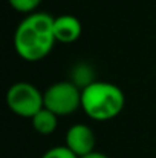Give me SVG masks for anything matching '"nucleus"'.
Masks as SVG:
<instances>
[{
    "mask_svg": "<svg viewBox=\"0 0 156 158\" xmlns=\"http://www.w3.org/2000/svg\"><path fill=\"white\" fill-rule=\"evenodd\" d=\"M54 19L48 12H32L17 26L14 48L26 61H38L49 55L55 45Z\"/></svg>",
    "mask_w": 156,
    "mask_h": 158,
    "instance_id": "obj_1",
    "label": "nucleus"
},
{
    "mask_svg": "<svg viewBox=\"0 0 156 158\" xmlns=\"http://www.w3.org/2000/svg\"><path fill=\"white\" fill-rule=\"evenodd\" d=\"M126 105L124 92L109 81H92L81 89V109L95 121H109L118 117Z\"/></svg>",
    "mask_w": 156,
    "mask_h": 158,
    "instance_id": "obj_2",
    "label": "nucleus"
},
{
    "mask_svg": "<svg viewBox=\"0 0 156 158\" xmlns=\"http://www.w3.org/2000/svg\"><path fill=\"white\" fill-rule=\"evenodd\" d=\"M6 105L9 110L23 118H32L45 107L43 92L28 81L14 83L6 92Z\"/></svg>",
    "mask_w": 156,
    "mask_h": 158,
    "instance_id": "obj_3",
    "label": "nucleus"
},
{
    "mask_svg": "<svg viewBox=\"0 0 156 158\" xmlns=\"http://www.w3.org/2000/svg\"><path fill=\"white\" fill-rule=\"evenodd\" d=\"M45 107L58 117H67L81 107V91L74 81H57L45 92Z\"/></svg>",
    "mask_w": 156,
    "mask_h": 158,
    "instance_id": "obj_4",
    "label": "nucleus"
},
{
    "mask_svg": "<svg viewBox=\"0 0 156 158\" xmlns=\"http://www.w3.org/2000/svg\"><path fill=\"white\" fill-rule=\"evenodd\" d=\"M95 132L83 123H77L70 126L66 132V144L77 157H86L92 152H95Z\"/></svg>",
    "mask_w": 156,
    "mask_h": 158,
    "instance_id": "obj_5",
    "label": "nucleus"
},
{
    "mask_svg": "<svg viewBox=\"0 0 156 158\" xmlns=\"http://www.w3.org/2000/svg\"><path fill=\"white\" fill-rule=\"evenodd\" d=\"M81 32H83V28L77 17L70 14H63L54 19V35L57 42L64 43V45L74 43L80 39Z\"/></svg>",
    "mask_w": 156,
    "mask_h": 158,
    "instance_id": "obj_6",
    "label": "nucleus"
},
{
    "mask_svg": "<svg viewBox=\"0 0 156 158\" xmlns=\"http://www.w3.org/2000/svg\"><path fill=\"white\" fill-rule=\"evenodd\" d=\"M32 127L35 132L42 134V135H51L55 132L57 126H58V115H55L49 109L43 107L38 114H35L31 118Z\"/></svg>",
    "mask_w": 156,
    "mask_h": 158,
    "instance_id": "obj_7",
    "label": "nucleus"
},
{
    "mask_svg": "<svg viewBox=\"0 0 156 158\" xmlns=\"http://www.w3.org/2000/svg\"><path fill=\"white\" fill-rule=\"evenodd\" d=\"M8 3L11 5L12 9H15L18 12L32 14L38 8V5L42 3V0H8Z\"/></svg>",
    "mask_w": 156,
    "mask_h": 158,
    "instance_id": "obj_8",
    "label": "nucleus"
},
{
    "mask_svg": "<svg viewBox=\"0 0 156 158\" xmlns=\"http://www.w3.org/2000/svg\"><path fill=\"white\" fill-rule=\"evenodd\" d=\"M42 158H80L77 157L67 146H55L51 148L49 151H46Z\"/></svg>",
    "mask_w": 156,
    "mask_h": 158,
    "instance_id": "obj_9",
    "label": "nucleus"
},
{
    "mask_svg": "<svg viewBox=\"0 0 156 158\" xmlns=\"http://www.w3.org/2000/svg\"><path fill=\"white\" fill-rule=\"evenodd\" d=\"M81 158H109L107 155H104L101 152H92V154H89V155H86V157H81Z\"/></svg>",
    "mask_w": 156,
    "mask_h": 158,
    "instance_id": "obj_10",
    "label": "nucleus"
}]
</instances>
